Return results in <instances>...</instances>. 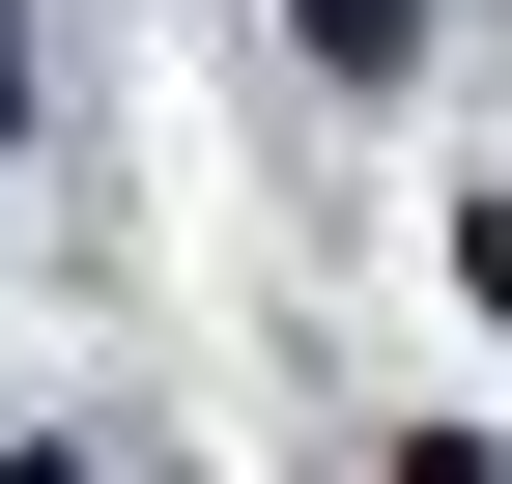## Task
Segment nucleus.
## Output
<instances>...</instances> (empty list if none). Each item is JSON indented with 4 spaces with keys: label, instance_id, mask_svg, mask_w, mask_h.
Here are the masks:
<instances>
[{
    "label": "nucleus",
    "instance_id": "f03ea898",
    "mask_svg": "<svg viewBox=\"0 0 512 484\" xmlns=\"http://www.w3.org/2000/svg\"><path fill=\"white\" fill-rule=\"evenodd\" d=\"M0 114H29V0H0Z\"/></svg>",
    "mask_w": 512,
    "mask_h": 484
},
{
    "label": "nucleus",
    "instance_id": "f257e3e1",
    "mask_svg": "<svg viewBox=\"0 0 512 484\" xmlns=\"http://www.w3.org/2000/svg\"><path fill=\"white\" fill-rule=\"evenodd\" d=\"M285 29L342 57V86H399V57H427V0H285Z\"/></svg>",
    "mask_w": 512,
    "mask_h": 484
}]
</instances>
